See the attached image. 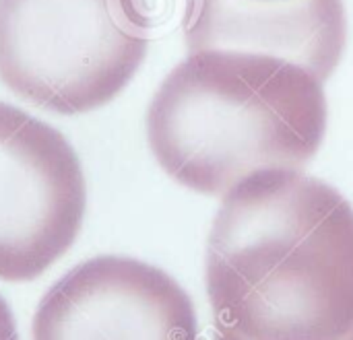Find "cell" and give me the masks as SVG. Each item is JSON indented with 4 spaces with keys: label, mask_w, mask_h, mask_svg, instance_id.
<instances>
[{
    "label": "cell",
    "mask_w": 353,
    "mask_h": 340,
    "mask_svg": "<svg viewBox=\"0 0 353 340\" xmlns=\"http://www.w3.org/2000/svg\"><path fill=\"white\" fill-rule=\"evenodd\" d=\"M215 340H353V206L302 169L225 196L207 242Z\"/></svg>",
    "instance_id": "obj_1"
},
{
    "label": "cell",
    "mask_w": 353,
    "mask_h": 340,
    "mask_svg": "<svg viewBox=\"0 0 353 340\" xmlns=\"http://www.w3.org/2000/svg\"><path fill=\"white\" fill-rule=\"evenodd\" d=\"M323 85L310 64L275 50H192L149 103L151 153L172 180L207 196L263 169H304L327 132Z\"/></svg>",
    "instance_id": "obj_2"
},
{
    "label": "cell",
    "mask_w": 353,
    "mask_h": 340,
    "mask_svg": "<svg viewBox=\"0 0 353 340\" xmlns=\"http://www.w3.org/2000/svg\"><path fill=\"white\" fill-rule=\"evenodd\" d=\"M149 27L141 0H0V83L39 109L89 114L132 81Z\"/></svg>",
    "instance_id": "obj_3"
},
{
    "label": "cell",
    "mask_w": 353,
    "mask_h": 340,
    "mask_svg": "<svg viewBox=\"0 0 353 340\" xmlns=\"http://www.w3.org/2000/svg\"><path fill=\"white\" fill-rule=\"evenodd\" d=\"M85 209L83 165L66 136L0 101V281L41 277L77 242Z\"/></svg>",
    "instance_id": "obj_4"
},
{
    "label": "cell",
    "mask_w": 353,
    "mask_h": 340,
    "mask_svg": "<svg viewBox=\"0 0 353 340\" xmlns=\"http://www.w3.org/2000/svg\"><path fill=\"white\" fill-rule=\"evenodd\" d=\"M33 340H199L190 295L165 270L126 256L70 268L41 297Z\"/></svg>",
    "instance_id": "obj_5"
},
{
    "label": "cell",
    "mask_w": 353,
    "mask_h": 340,
    "mask_svg": "<svg viewBox=\"0 0 353 340\" xmlns=\"http://www.w3.org/2000/svg\"><path fill=\"white\" fill-rule=\"evenodd\" d=\"M184 39L188 52L221 43L275 50L329 81L345 50L347 19L343 0H188Z\"/></svg>",
    "instance_id": "obj_6"
},
{
    "label": "cell",
    "mask_w": 353,
    "mask_h": 340,
    "mask_svg": "<svg viewBox=\"0 0 353 340\" xmlns=\"http://www.w3.org/2000/svg\"><path fill=\"white\" fill-rule=\"evenodd\" d=\"M0 340H19L14 316L2 295H0Z\"/></svg>",
    "instance_id": "obj_7"
}]
</instances>
